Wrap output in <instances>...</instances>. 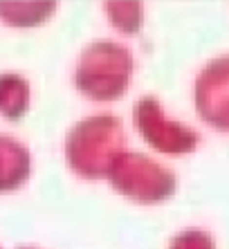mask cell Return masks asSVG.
I'll return each instance as SVG.
<instances>
[{"mask_svg":"<svg viewBox=\"0 0 229 249\" xmlns=\"http://www.w3.org/2000/svg\"><path fill=\"white\" fill-rule=\"evenodd\" d=\"M20 249H40V247H34V245H27V247H20Z\"/></svg>","mask_w":229,"mask_h":249,"instance_id":"cell-10","label":"cell"},{"mask_svg":"<svg viewBox=\"0 0 229 249\" xmlns=\"http://www.w3.org/2000/svg\"><path fill=\"white\" fill-rule=\"evenodd\" d=\"M124 126L117 117L95 115L72 126L65 139V157L70 168L83 180H99L121 155Z\"/></svg>","mask_w":229,"mask_h":249,"instance_id":"cell-1","label":"cell"},{"mask_svg":"<svg viewBox=\"0 0 229 249\" xmlns=\"http://www.w3.org/2000/svg\"><path fill=\"white\" fill-rule=\"evenodd\" d=\"M135 128L151 148L164 155H189L200 144V135L191 126L175 119H169L162 110L160 99L146 94L133 108Z\"/></svg>","mask_w":229,"mask_h":249,"instance_id":"cell-4","label":"cell"},{"mask_svg":"<svg viewBox=\"0 0 229 249\" xmlns=\"http://www.w3.org/2000/svg\"><path fill=\"white\" fill-rule=\"evenodd\" d=\"M29 83L20 74H0V115L9 122H20L29 108Z\"/></svg>","mask_w":229,"mask_h":249,"instance_id":"cell-7","label":"cell"},{"mask_svg":"<svg viewBox=\"0 0 229 249\" xmlns=\"http://www.w3.org/2000/svg\"><path fill=\"white\" fill-rule=\"evenodd\" d=\"M110 23L124 34H135L142 27L144 12L142 2H106Z\"/></svg>","mask_w":229,"mask_h":249,"instance_id":"cell-8","label":"cell"},{"mask_svg":"<svg viewBox=\"0 0 229 249\" xmlns=\"http://www.w3.org/2000/svg\"><path fill=\"white\" fill-rule=\"evenodd\" d=\"M106 178L117 193L144 207L166 202L178 186L175 175L169 168L142 153H121Z\"/></svg>","mask_w":229,"mask_h":249,"instance_id":"cell-3","label":"cell"},{"mask_svg":"<svg viewBox=\"0 0 229 249\" xmlns=\"http://www.w3.org/2000/svg\"><path fill=\"white\" fill-rule=\"evenodd\" d=\"M32 175V153L9 135H0V193H12Z\"/></svg>","mask_w":229,"mask_h":249,"instance_id":"cell-6","label":"cell"},{"mask_svg":"<svg viewBox=\"0 0 229 249\" xmlns=\"http://www.w3.org/2000/svg\"><path fill=\"white\" fill-rule=\"evenodd\" d=\"M135 61L128 47L114 41H95L81 52L75 88L92 101H114L126 94Z\"/></svg>","mask_w":229,"mask_h":249,"instance_id":"cell-2","label":"cell"},{"mask_svg":"<svg viewBox=\"0 0 229 249\" xmlns=\"http://www.w3.org/2000/svg\"><path fill=\"white\" fill-rule=\"evenodd\" d=\"M169 249H216V245L213 238L202 229H187L173 238Z\"/></svg>","mask_w":229,"mask_h":249,"instance_id":"cell-9","label":"cell"},{"mask_svg":"<svg viewBox=\"0 0 229 249\" xmlns=\"http://www.w3.org/2000/svg\"><path fill=\"white\" fill-rule=\"evenodd\" d=\"M195 110L205 124L229 133V56H218L195 79Z\"/></svg>","mask_w":229,"mask_h":249,"instance_id":"cell-5","label":"cell"}]
</instances>
